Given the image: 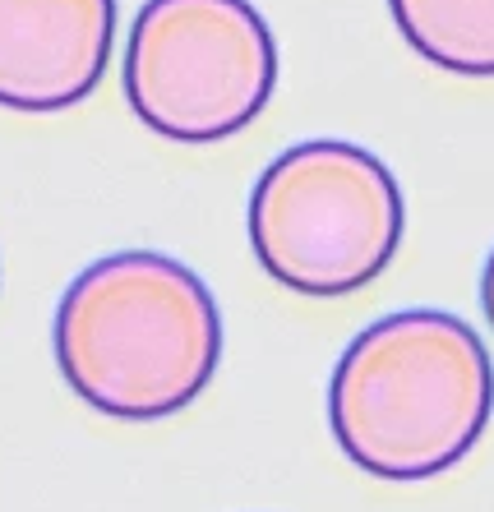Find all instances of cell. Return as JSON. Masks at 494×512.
<instances>
[{"label":"cell","mask_w":494,"mask_h":512,"mask_svg":"<svg viewBox=\"0 0 494 512\" xmlns=\"http://www.w3.org/2000/svg\"><path fill=\"white\" fill-rule=\"evenodd\" d=\"M250 250L296 296H351L384 273L407 231L398 176L361 143L305 139L259 171Z\"/></svg>","instance_id":"3"},{"label":"cell","mask_w":494,"mask_h":512,"mask_svg":"<svg viewBox=\"0 0 494 512\" xmlns=\"http://www.w3.org/2000/svg\"><path fill=\"white\" fill-rule=\"evenodd\" d=\"M402 42L434 70L494 79V0H388Z\"/></svg>","instance_id":"6"},{"label":"cell","mask_w":494,"mask_h":512,"mask_svg":"<svg viewBox=\"0 0 494 512\" xmlns=\"http://www.w3.org/2000/svg\"><path fill=\"white\" fill-rule=\"evenodd\" d=\"M481 310H485V319H490V328H494V250H490L485 273H481Z\"/></svg>","instance_id":"7"},{"label":"cell","mask_w":494,"mask_h":512,"mask_svg":"<svg viewBox=\"0 0 494 512\" xmlns=\"http://www.w3.org/2000/svg\"><path fill=\"white\" fill-rule=\"evenodd\" d=\"M494 365L481 333L444 310H398L347 342L328 379L342 457L379 480L444 476L481 443Z\"/></svg>","instance_id":"2"},{"label":"cell","mask_w":494,"mask_h":512,"mask_svg":"<svg viewBox=\"0 0 494 512\" xmlns=\"http://www.w3.org/2000/svg\"><path fill=\"white\" fill-rule=\"evenodd\" d=\"M51 346L79 402L144 425L185 411L213 383L222 310L181 259L121 250L65 286Z\"/></svg>","instance_id":"1"},{"label":"cell","mask_w":494,"mask_h":512,"mask_svg":"<svg viewBox=\"0 0 494 512\" xmlns=\"http://www.w3.org/2000/svg\"><path fill=\"white\" fill-rule=\"evenodd\" d=\"M116 0H0V107H79L107 74Z\"/></svg>","instance_id":"5"},{"label":"cell","mask_w":494,"mask_h":512,"mask_svg":"<svg viewBox=\"0 0 494 512\" xmlns=\"http://www.w3.org/2000/svg\"><path fill=\"white\" fill-rule=\"evenodd\" d=\"M121 79L157 139L222 143L268 107L278 42L250 0H144Z\"/></svg>","instance_id":"4"}]
</instances>
